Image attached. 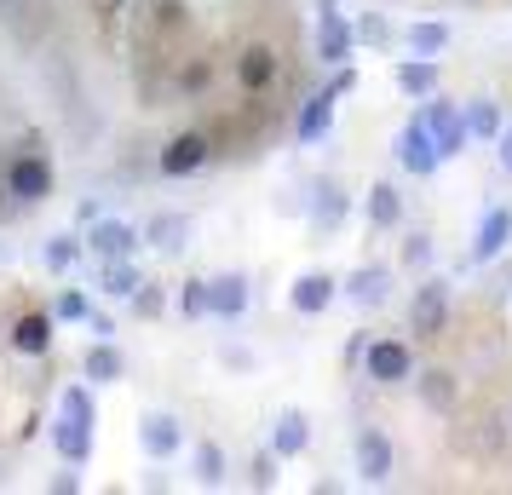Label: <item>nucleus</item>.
Segmentation results:
<instances>
[{
    "instance_id": "nucleus-1",
    "label": "nucleus",
    "mask_w": 512,
    "mask_h": 495,
    "mask_svg": "<svg viewBox=\"0 0 512 495\" xmlns=\"http://www.w3.org/2000/svg\"><path fill=\"white\" fill-rule=\"evenodd\" d=\"M93 438H98V409L87 386H64L58 398V421H52V449L70 461V467H87L93 461Z\"/></svg>"
},
{
    "instance_id": "nucleus-2",
    "label": "nucleus",
    "mask_w": 512,
    "mask_h": 495,
    "mask_svg": "<svg viewBox=\"0 0 512 495\" xmlns=\"http://www.w3.org/2000/svg\"><path fill=\"white\" fill-rule=\"evenodd\" d=\"M397 162H403V173H415V179H432L443 167V150H438V139H432V127H426L420 110L403 121V133H397Z\"/></svg>"
},
{
    "instance_id": "nucleus-3",
    "label": "nucleus",
    "mask_w": 512,
    "mask_h": 495,
    "mask_svg": "<svg viewBox=\"0 0 512 495\" xmlns=\"http://www.w3.org/2000/svg\"><path fill=\"white\" fill-rule=\"evenodd\" d=\"M363 375L374 386H403L415 380V346L409 340H369L363 346Z\"/></svg>"
},
{
    "instance_id": "nucleus-4",
    "label": "nucleus",
    "mask_w": 512,
    "mask_h": 495,
    "mask_svg": "<svg viewBox=\"0 0 512 495\" xmlns=\"http://www.w3.org/2000/svg\"><path fill=\"white\" fill-rule=\"evenodd\" d=\"M6 196L12 202H47L52 196V162L47 156H35V150H24V156H12L6 162Z\"/></svg>"
},
{
    "instance_id": "nucleus-5",
    "label": "nucleus",
    "mask_w": 512,
    "mask_h": 495,
    "mask_svg": "<svg viewBox=\"0 0 512 495\" xmlns=\"http://www.w3.org/2000/svg\"><path fill=\"white\" fill-rule=\"evenodd\" d=\"M409 329H415L420 340H438V334L449 329V283H443V277H426V283L415 288V300H409Z\"/></svg>"
},
{
    "instance_id": "nucleus-6",
    "label": "nucleus",
    "mask_w": 512,
    "mask_h": 495,
    "mask_svg": "<svg viewBox=\"0 0 512 495\" xmlns=\"http://www.w3.org/2000/svg\"><path fill=\"white\" fill-rule=\"evenodd\" d=\"M351 24L340 12V0H317V58L323 64H351Z\"/></svg>"
},
{
    "instance_id": "nucleus-7",
    "label": "nucleus",
    "mask_w": 512,
    "mask_h": 495,
    "mask_svg": "<svg viewBox=\"0 0 512 495\" xmlns=\"http://www.w3.org/2000/svg\"><path fill=\"white\" fill-rule=\"evenodd\" d=\"M213 156L208 133H173L167 139V150L156 156V167H162V179H190V173H202Z\"/></svg>"
},
{
    "instance_id": "nucleus-8",
    "label": "nucleus",
    "mask_w": 512,
    "mask_h": 495,
    "mask_svg": "<svg viewBox=\"0 0 512 495\" xmlns=\"http://www.w3.org/2000/svg\"><path fill=\"white\" fill-rule=\"evenodd\" d=\"M392 467H397L392 438H386L380 426H363V432H357V478H363V484H386Z\"/></svg>"
},
{
    "instance_id": "nucleus-9",
    "label": "nucleus",
    "mask_w": 512,
    "mask_h": 495,
    "mask_svg": "<svg viewBox=\"0 0 512 495\" xmlns=\"http://www.w3.org/2000/svg\"><path fill=\"white\" fill-rule=\"evenodd\" d=\"M426 127H432V139H438V150H443V162L449 156H461V144H466V116L449 104V98H426Z\"/></svg>"
},
{
    "instance_id": "nucleus-10",
    "label": "nucleus",
    "mask_w": 512,
    "mask_h": 495,
    "mask_svg": "<svg viewBox=\"0 0 512 495\" xmlns=\"http://www.w3.org/2000/svg\"><path fill=\"white\" fill-rule=\"evenodd\" d=\"M277 75H282V58L271 47H259L254 41V47L236 52V87H242V93H265Z\"/></svg>"
},
{
    "instance_id": "nucleus-11",
    "label": "nucleus",
    "mask_w": 512,
    "mask_h": 495,
    "mask_svg": "<svg viewBox=\"0 0 512 495\" xmlns=\"http://www.w3.org/2000/svg\"><path fill=\"white\" fill-rule=\"evenodd\" d=\"M139 444H144V455H150V461H173V455L185 449V426L156 409V415H144V421H139Z\"/></svg>"
},
{
    "instance_id": "nucleus-12",
    "label": "nucleus",
    "mask_w": 512,
    "mask_h": 495,
    "mask_svg": "<svg viewBox=\"0 0 512 495\" xmlns=\"http://www.w3.org/2000/svg\"><path fill=\"white\" fill-rule=\"evenodd\" d=\"M334 294H340V283H334L328 271H305V277H294V288H288V306L300 311V317H323V311L334 306Z\"/></svg>"
},
{
    "instance_id": "nucleus-13",
    "label": "nucleus",
    "mask_w": 512,
    "mask_h": 495,
    "mask_svg": "<svg viewBox=\"0 0 512 495\" xmlns=\"http://www.w3.org/2000/svg\"><path fill=\"white\" fill-rule=\"evenodd\" d=\"M512 242V208H489L484 225H478V236H472V254H466V265H489L501 248Z\"/></svg>"
},
{
    "instance_id": "nucleus-14",
    "label": "nucleus",
    "mask_w": 512,
    "mask_h": 495,
    "mask_svg": "<svg viewBox=\"0 0 512 495\" xmlns=\"http://www.w3.org/2000/svg\"><path fill=\"white\" fill-rule=\"evenodd\" d=\"M87 248H93L98 260H127V254L139 248V231H133L127 219H93V236H87Z\"/></svg>"
},
{
    "instance_id": "nucleus-15",
    "label": "nucleus",
    "mask_w": 512,
    "mask_h": 495,
    "mask_svg": "<svg viewBox=\"0 0 512 495\" xmlns=\"http://www.w3.org/2000/svg\"><path fill=\"white\" fill-rule=\"evenodd\" d=\"M52 334H58L52 311H24V317L12 323V346H18L24 357H47L52 352Z\"/></svg>"
},
{
    "instance_id": "nucleus-16",
    "label": "nucleus",
    "mask_w": 512,
    "mask_h": 495,
    "mask_svg": "<svg viewBox=\"0 0 512 495\" xmlns=\"http://www.w3.org/2000/svg\"><path fill=\"white\" fill-rule=\"evenodd\" d=\"M334 104H340L334 93H311V98H305V104H300V121H294V139H300V144L328 139V133H334Z\"/></svg>"
},
{
    "instance_id": "nucleus-17",
    "label": "nucleus",
    "mask_w": 512,
    "mask_h": 495,
    "mask_svg": "<svg viewBox=\"0 0 512 495\" xmlns=\"http://www.w3.org/2000/svg\"><path fill=\"white\" fill-rule=\"evenodd\" d=\"M208 311H213V317H225V323H236V317L248 311V277H242V271L213 277V283H208Z\"/></svg>"
},
{
    "instance_id": "nucleus-18",
    "label": "nucleus",
    "mask_w": 512,
    "mask_h": 495,
    "mask_svg": "<svg viewBox=\"0 0 512 495\" xmlns=\"http://www.w3.org/2000/svg\"><path fill=\"white\" fill-rule=\"evenodd\" d=\"M305 444H311L305 409H282L277 426H271V455H277V461H294V455H305Z\"/></svg>"
},
{
    "instance_id": "nucleus-19",
    "label": "nucleus",
    "mask_w": 512,
    "mask_h": 495,
    "mask_svg": "<svg viewBox=\"0 0 512 495\" xmlns=\"http://www.w3.org/2000/svg\"><path fill=\"white\" fill-rule=\"evenodd\" d=\"M420 403L432 409V415H449L455 403H461V380L449 375V369H420Z\"/></svg>"
},
{
    "instance_id": "nucleus-20",
    "label": "nucleus",
    "mask_w": 512,
    "mask_h": 495,
    "mask_svg": "<svg viewBox=\"0 0 512 495\" xmlns=\"http://www.w3.org/2000/svg\"><path fill=\"white\" fill-rule=\"evenodd\" d=\"M340 288H346L357 306H386V294H392V271H386V265H363V271H351Z\"/></svg>"
},
{
    "instance_id": "nucleus-21",
    "label": "nucleus",
    "mask_w": 512,
    "mask_h": 495,
    "mask_svg": "<svg viewBox=\"0 0 512 495\" xmlns=\"http://www.w3.org/2000/svg\"><path fill=\"white\" fill-rule=\"evenodd\" d=\"M363 213H369L374 231H397V225H403V196H397V185H386V179H380V185L363 196Z\"/></svg>"
},
{
    "instance_id": "nucleus-22",
    "label": "nucleus",
    "mask_w": 512,
    "mask_h": 495,
    "mask_svg": "<svg viewBox=\"0 0 512 495\" xmlns=\"http://www.w3.org/2000/svg\"><path fill=\"white\" fill-rule=\"evenodd\" d=\"M144 242H150L156 254H179V248L190 242V219L185 213H156V219L144 225Z\"/></svg>"
},
{
    "instance_id": "nucleus-23",
    "label": "nucleus",
    "mask_w": 512,
    "mask_h": 495,
    "mask_svg": "<svg viewBox=\"0 0 512 495\" xmlns=\"http://www.w3.org/2000/svg\"><path fill=\"white\" fill-rule=\"evenodd\" d=\"M81 369H87V380H98V386H110V380L127 375V357L110 346V340H93L87 346V357H81Z\"/></svg>"
},
{
    "instance_id": "nucleus-24",
    "label": "nucleus",
    "mask_w": 512,
    "mask_h": 495,
    "mask_svg": "<svg viewBox=\"0 0 512 495\" xmlns=\"http://www.w3.org/2000/svg\"><path fill=\"white\" fill-rule=\"evenodd\" d=\"M397 87L409 98H432L438 93V58H409V64H397Z\"/></svg>"
},
{
    "instance_id": "nucleus-25",
    "label": "nucleus",
    "mask_w": 512,
    "mask_h": 495,
    "mask_svg": "<svg viewBox=\"0 0 512 495\" xmlns=\"http://www.w3.org/2000/svg\"><path fill=\"white\" fill-rule=\"evenodd\" d=\"M461 116H466V139H489V144H495V133H501V104H489V98H472Z\"/></svg>"
},
{
    "instance_id": "nucleus-26",
    "label": "nucleus",
    "mask_w": 512,
    "mask_h": 495,
    "mask_svg": "<svg viewBox=\"0 0 512 495\" xmlns=\"http://www.w3.org/2000/svg\"><path fill=\"white\" fill-rule=\"evenodd\" d=\"M403 41H409V52H415V58H438L455 35H449V24H432V18H426V24H409V35H403Z\"/></svg>"
},
{
    "instance_id": "nucleus-27",
    "label": "nucleus",
    "mask_w": 512,
    "mask_h": 495,
    "mask_svg": "<svg viewBox=\"0 0 512 495\" xmlns=\"http://www.w3.org/2000/svg\"><path fill=\"white\" fill-rule=\"evenodd\" d=\"M139 283H144V277L127 260H104V271H98V288H104V294H116V300H133V288H139Z\"/></svg>"
},
{
    "instance_id": "nucleus-28",
    "label": "nucleus",
    "mask_w": 512,
    "mask_h": 495,
    "mask_svg": "<svg viewBox=\"0 0 512 495\" xmlns=\"http://www.w3.org/2000/svg\"><path fill=\"white\" fill-rule=\"evenodd\" d=\"M311 219H317L323 231H334V225L346 219V190H340V185H317V202H311Z\"/></svg>"
},
{
    "instance_id": "nucleus-29",
    "label": "nucleus",
    "mask_w": 512,
    "mask_h": 495,
    "mask_svg": "<svg viewBox=\"0 0 512 495\" xmlns=\"http://www.w3.org/2000/svg\"><path fill=\"white\" fill-rule=\"evenodd\" d=\"M196 478H202V484H225V449L213 444V438L196 444Z\"/></svg>"
},
{
    "instance_id": "nucleus-30",
    "label": "nucleus",
    "mask_w": 512,
    "mask_h": 495,
    "mask_svg": "<svg viewBox=\"0 0 512 495\" xmlns=\"http://www.w3.org/2000/svg\"><path fill=\"white\" fill-rule=\"evenodd\" d=\"M81 260V236H52L47 242V271L58 277V271H70V265Z\"/></svg>"
},
{
    "instance_id": "nucleus-31",
    "label": "nucleus",
    "mask_w": 512,
    "mask_h": 495,
    "mask_svg": "<svg viewBox=\"0 0 512 495\" xmlns=\"http://www.w3.org/2000/svg\"><path fill=\"white\" fill-rule=\"evenodd\" d=\"M133 311H139L144 323H156V317L167 311V294H162V283H139V288H133Z\"/></svg>"
},
{
    "instance_id": "nucleus-32",
    "label": "nucleus",
    "mask_w": 512,
    "mask_h": 495,
    "mask_svg": "<svg viewBox=\"0 0 512 495\" xmlns=\"http://www.w3.org/2000/svg\"><path fill=\"white\" fill-rule=\"evenodd\" d=\"M179 87H185L190 98H202L213 87V64H208V58H190L185 70H179Z\"/></svg>"
},
{
    "instance_id": "nucleus-33",
    "label": "nucleus",
    "mask_w": 512,
    "mask_h": 495,
    "mask_svg": "<svg viewBox=\"0 0 512 495\" xmlns=\"http://www.w3.org/2000/svg\"><path fill=\"white\" fill-rule=\"evenodd\" d=\"M87 311H93V306H87V294H75V288H70V294H58L52 323H87Z\"/></svg>"
},
{
    "instance_id": "nucleus-34",
    "label": "nucleus",
    "mask_w": 512,
    "mask_h": 495,
    "mask_svg": "<svg viewBox=\"0 0 512 495\" xmlns=\"http://www.w3.org/2000/svg\"><path fill=\"white\" fill-rule=\"evenodd\" d=\"M179 311H185V317H208V283L190 277V283L179 288Z\"/></svg>"
},
{
    "instance_id": "nucleus-35",
    "label": "nucleus",
    "mask_w": 512,
    "mask_h": 495,
    "mask_svg": "<svg viewBox=\"0 0 512 495\" xmlns=\"http://www.w3.org/2000/svg\"><path fill=\"white\" fill-rule=\"evenodd\" d=\"M248 478H254V490H271V484H277V455L259 449L254 461H248Z\"/></svg>"
},
{
    "instance_id": "nucleus-36",
    "label": "nucleus",
    "mask_w": 512,
    "mask_h": 495,
    "mask_svg": "<svg viewBox=\"0 0 512 495\" xmlns=\"http://www.w3.org/2000/svg\"><path fill=\"white\" fill-rule=\"evenodd\" d=\"M351 35H357V41H369V47H386V41H392V24H386V18H380V12H369V18H363V24L351 29Z\"/></svg>"
},
{
    "instance_id": "nucleus-37",
    "label": "nucleus",
    "mask_w": 512,
    "mask_h": 495,
    "mask_svg": "<svg viewBox=\"0 0 512 495\" xmlns=\"http://www.w3.org/2000/svg\"><path fill=\"white\" fill-rule=\"evenodd\" d=\"M403 265H409V271H420V265H432V236H426V231H415L409 242H403Z\"/></svg>"
},
{
    "instance_id": "nucleus-38",
    "label": "nucleus",
    "mask_w": 512,
    "mask_h": 495,
    "mask_svg": "<svg viewBox=\"0 0 512 495\" xmlns=\"http://www.w3.org/2000/svg\"><path fill=\"white\" fill-rule=\"evenodd\" d=\"M328 93H334V98L357 93V70H351V64H334V81H328Z\"/></svg>"
},
{
    "instance_id": "nucleus-39",
    "label": "nucleus",
    "mask_w": 512,
    "mask_h": 495,
    "mask_svg": "<svg viewBox=\"0 0 512 495\" xmlns=\"http://www.w3.org/2000/svg\"><path fill=\"white\" fill-rule=\"evenodd\" d=\"M156 18H162L167 29H179V24H185V0H162V6H156Z\"/></svg>"
},
{
    "instance_id": "nucleus-40",
    "label": "nucleus",
    "mask_w": 512,
    "mask_h": 495,
    "mask_svg": "<svg viewBox=\"0 0 512 495\" xmlns=\"http://www.w3.org/2000/svg\"><path fill=\"white\" fill-rule=\"evenodd\" d=\"M87 329H93L98 340H110V334H116V317H104V311H87Z\"/></svg>"
},
{
    "instance_id": "nucleus-41",
    "label": "nucleus",
    "mask_w": 512,
    "mask_h": 495,
    "mask_svg": "<svg viewBox=\"0 0 512 495\" xmlns=\"http://www.w3.org/2000/svg\"><path fill=\"white\" fill-rule=\"evenodd\" d=\"M495 156H501V167L512 173V127H501V133H495Z\"/></svg>"
},
{
    "instance_id": "nucleus-42",
    "label": "nucleus",
    "mask_w": 512,
    "mask_h": 495,
    "mask_svg": "<svg viewBox=\"0 0 512 495\" xmlns=\"http://www.w3.org/2000/svg\"><path fill=\"white\" fill-rule=\"evenodd\" d=\"M52 490H58V495H75V490H81V478H75V472H58V478H52Z\"/></svg>"
},
{
    "instance_id": "nucleus-43",
    "label": "nucleus",
    "mask_w": 512,
    "mask_h": 495,
    "mask_svg": "<svg viewBox=\"0 0 512 495\" xmlns=\"http://www.w3.org/2000/svg\"><path fill=\"white\" fill-rule=\"evenodd\" d=\"M6 6H18V0H0V12H6Z\"/></svg>"
}]
</instances>
